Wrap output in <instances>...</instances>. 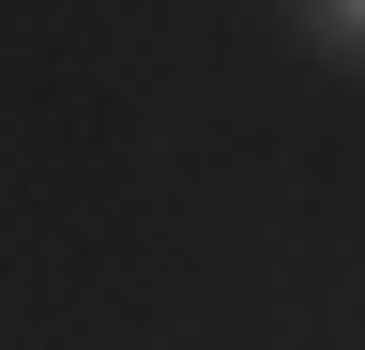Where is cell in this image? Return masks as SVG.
Instances as JSON below:
<instances>
[{
	"mask_svg": "<svg viewBox=\"0 0 365 350\" xmlns=\"http://www.w3.org/2000/svg\"><path fill=\"white\" fill-rule=\"evenodd\" d=\"M350 16H365V0H350Z\"/></svg>",
	"mask_w": 365,
	"mask_h": 350,
	"instance_id": "1",
	"label": "cell"
}]
</instances>
